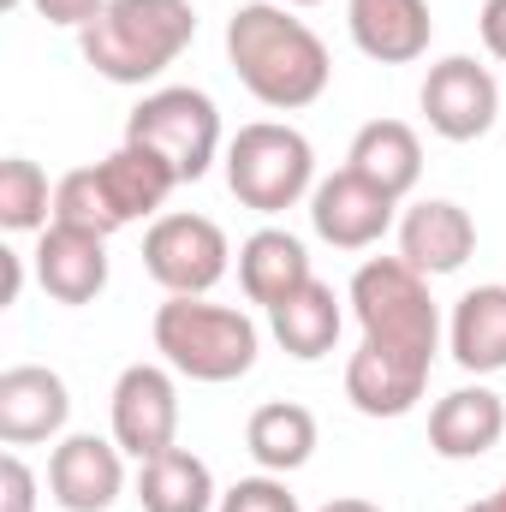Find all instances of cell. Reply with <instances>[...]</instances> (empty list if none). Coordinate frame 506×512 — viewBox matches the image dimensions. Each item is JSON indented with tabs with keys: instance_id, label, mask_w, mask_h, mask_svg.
Instances as JSON below:
<instances>
[{
	"instance_id": "cell-1",
	"label": "cell",
	"mask_w": 506,
	"mask_h": 512,
	"mask_svg": "<svg viewBox=\"0 0 506 512\" xmlns=\"http://www.w3.org/2000/svg\"><path fill=\"white\" fill-rule=\"evenodd\" d=\"M364 346L346 364V399L364 417H405L417 411L435 352H441V310L429 298V274L405 256H370L346 292Z\"/></svg>"
},
{
	"instance_id": "cell-2",
	"label": "cell",
	"mask_w": 506,
	"mask_h": 512,
	"mask_svg": "<svg viewBox=\"0 0 506 512\" xmlns=\"http://www.w3.org/2000/svg\"><path fill=\"white\" fill-rule=\"evenodd\" d=\"M227 60L239 72V84L274 114H298V108L322 102V90L334 78L322 36L304 18H292V6H280V0H245L227 18Z\"/></svg>"
},
{
	"instance_id": "cell-3",
	"label": "cell",
	"mask_w": 506,
	"mask_h": 512,
	"mask_svg": "<svg viewBox=\"0 0 506 512\" xmlns=\"http://www.w3.org/2000/svg\"><path fill=\"white\" fill-rule=\"evenodd\" d=\"M191 36H197L191 0H108L102 18L78 30V48L108 84H149L191 48Z\"/></svg>"
},
{
	"instance_id": "cell-4",
	"label": "cell",
	"mask_w": 506,
	"mask_h": 512,
	"mask_svg": "<svg viewBox=\"0 0 506 512\" xmlns=\"http://www.w3.org/2000/svg\"><path fill=\"white\" fill-rule=\"evenodd\" d=\"M256 322L245 310L209 304V298H167L155 310V352L167 358V370L191 376V382H239L256 370Z\"/></svg>"
},
{
	"instance_id": "cell-5",
	"label": "cell",
	"mask_w": 506,
	"mask_h": 512,
	"mask_svg": "<svg viewBox=\"0 0 506 512\" xmlns=\"http://www.w3.org/2000/svg\"><path fill=\"white\" fill-rule=\"evenodd\" d=\"M227 185L256 215H286L316 191V149L298 126L280 120L239 126V137L227 143Z\"/></svg>"
},
{
	"instance_id": "cell-6",
	"label": "cell",
	"mask_w": 506,
	"mask_h": 512,
	"mask_svg": "<svg viewBox=\"0 0 506 512\" xmlns=\"http://www.w3.org/2000/svg\"><path fill=\"white\" fill-rule=\"evenodd\" d=\"M126 143H149L179 173V185H197L221 155V108L191 84L149 90L126 114Z\"/></svg>"
},
{
	"instance_id": "cell-7",
	"label": "cell",
	"mask_w": 506,
	"mask_h": 512,
	"mask_svg": "<svg viewBox=\"0 0 506 512\" xmlns=\"http://www.w3.org/2000/svg\"><path fill=\"white\" fill-rule=\"evenodd\" d=\"M233 245L209 215H155L143 233V268L167 298H209L227 280Z\"/></svg>"
},
{
	"instance_id": "cell-8",
	"label": "cell",
	"mask_w": 506,
	"mask_h": 512,
	"mask_svg": "<svg viewBox=\"0 0 506 512\" xmlns=\"http://www.w3.org/2000/svg\"><path fill=\"white\" fill-rule=\"evenodd\" d=\"M417 102H423L429 131L447 137V143H477V137H489L495 120H501V84H495V72L477 66L471 54L435 60Z\"/></svg>"
},
{
	"instance_id": "cell-9",
	"label": "cell",
	"mask_w": 506,
	"mask_h": 512,
	"mask_svg": "<svg viewBox=\"0 0 506 512\" xmlns=\"http://www.w3.org/2000/svg\"><path fill=\"white\" fill-rule=\"evenodd\" d=\"M114 441L126 447V459H155L167 447H179V387L173 370L161 364H126L114 382Z\"/></svg>"
},
{
	"instance_id": "cell-10",
	"label": "cell",
	"mask_w": 506,
	"mask_h": 512,
	"mask_svg": "<svg viewBox=\"0 0 506 512\" xmlns=\"http://www.w3.org/2000/svg\"><path fill=\"white\" fill-rule=\"evenodd\" d=\"M393 209H399V197H387L381 185H370L352 167H340L334 179H322L310 191V227L334 251H370L381 233L393 227Z\"/></svg>"
},
{
	"instance_id": "cell-11",
	"label": "cell",
	"mask_w": 506,
	"mask_h": 512,
	"mask_svg": "<svg viewBox=\"0 0 506 512\" xmlns=\"http://www.w3.org/2000/svg\"><path fill=\"white\" fill-rule=\"evenodd\" d=\"M126 495V447L102 435H66L48 459V501L60 512H108Z\"/></svg>"
},
{
	"instance_id": "cell-12",
	"label": "cell",
	"mask_w": 506,
	"mask_h": 512,
	"mask_svg": "<svg viewBox=\"0 0 506 512\" xmlns=\"http://www.w3.org/2000/svg\"><path fill=\"white\" fill-rule=\"evenodd\" d=\"M36 286L54 298V304H96L108 292V239L102 233H84V227H42V245H36Z\"/></svg>"
},
{
	"instance_id": "cell-13",
	"label": "cell",
	"mask_w": 506,
	"mask_h": 512,
	"mask_svg": "<svg viewBox=\"0 0 506 512\" xmlns=\"http://www.w3.org/2000/svg\"><path fill=\"white\" fill-rule=\"evenodd\" d=\"M72 417V393L54 370L42 364H12L0 376V441L6 447H36V441H60Z\"/></svg>"
},
{
	"instance_id": "cell-14",
	"label": "cell",
	"mask_w": 506,
	"mask_h": 512,
	"mask_svg": "<svg viewBox=\"0 0 506 512\" xmlns=\"http://www.w3.org/2000/svg\"><path fill=\"white\" fill-rule=\"evenodd\" d=\"M477 251V221L453 197H423L399 215V256L417 274H459Z\"/></svg>"
},
{
	"instance_id": "cell-15",
	"label": "cell",
	"mask_w": 506,
	"mask_h": 512,
	"mask_svg": "<svg viewBox=\"0 0 506 512\" xmlns=\"http://www.w3.org/2000/svg\"><path fill=\"white\" fill-rule=\"evenodd\" d=\"M346 24L358 54H370L376 66H411L429 54L435 18L429 0H346Z\"/></svg>"
},
{
	"instance_id": "cell-16",
	"label": "cell",
	"mask_w": 506,
	"mask_h": 512,
	"mask_svg": "<svg viewBox=\"0 0 506 512\" xmlns=\"http://www.w3.org/2000/svg\"><path fill=\"white\" fill-rule=\"evenodd\" d=\"M501 435H506V399L483 382L441 393L435 411H429V447H435L441 459H453V465L495 453Z\"/></svg>"
},
{
	"instance_id": "cell-17",
	"label": "cell",
	"mask_w": 506,
	"mask_h": 512,
	"mask_svg": "<svg viewBox=\"0 0 506 512\" xmlns=\"http://www.w3.org/2000/svg\"><path fill=\"white\" fill-rule=\"evenodd\" d=\"M447 352L465 376H501L506 370V286H471L453 304Z\"/></svg>"
},
{
	"instance_id": "cell-18",
	"label": "cell",
	"mask_w": 506,
	"mask_h": 512,
	"mask_svg": "<svg viewBox=\"0 0 506 512\" xmlns=\"http://www.w3.org/2000/svg\"><path fill=\"white\" fill-rule=\"evenodd\" d=\"M316 274H310V251H304V239H292L286 227H262L251 233L245 245H239V286H245V298L262 304V310H274V304H286L298 286H310Z\"/></svg>"
},
{
	"instance_id": "cell-19",
	"label": "cell",
	"mask_w": 506,
	"mask_h": 512,
	"mask_svg": "<svg viewBox=\"0 0 506 512\" xmlns=\"http://www.w3.org/2000/svg\"><path fill=\"white\" fill-rule=\"evenodd\" d=\"M268 328H274V340H280L286 358L316 364V358L334 352V340H340V328H346V310H340V298H334L328 280H310V286H298L286 304L268 310Z\"/></svg>"
},
{
	"instance_id": "cell-20",
	"label": "cell",
	"mask_w": 506,
	"mask_h": 512,
	"mask_svg": "<svg viewBox=\"0 0 506 512\" xmlns=\"http://www.w3.org/2000/svg\"><path fill=\"white\" fill-rule=\"evenodd\" d=\"M245 453H251L268 477L304 471L310 453H316V417H310V405H298V399L256 405L251 423H245Z\"/></svg>"
},
{
	"instance_id": "cell-21",
	"label": "cell",
	"mask_w": 506,
	"mask_h": 512,
	"mask_svg": "<svg viewBox=\"0 0 506 512\" xmlns=\"http://www.w3.org/2000/svg\"><path fill=\"white\" fill-rule=\"evenodd\" d=\"M96 173H102V185H108V197H114V209H120L126 227L143 221V215H155L179 191V173L149 143H120L108 161H96Z\"/></svg>"
},
{
	"instance_id": "cell-22",
	"label": "cell",
	"mask_w": 506,
	"mask_h": 512,
	"mask_svg": "<svg viewBox=\"0 0 506 512\" xmlns=\"http://www.w3.org/2000/svg\"><path fill=\"white\" fill-rule=\"evenodd\" d=\"M137 501H143V512H215L221 507L215 477H209V465L191 447H167V453L143 459Z\"/></svg>"
},
{
	"instance_id": "cell-23",
	"label": "cell",
	"mask_w": 506,
	"mask_h": 512,
	"mask_svg": "<svg viewBox=\"0 0 506 512\" xmlns=\"http://www.w3.org/2000/svg\"><path fill=\"white\" fill-rule=\"evenodd\" d=\"M346 167L364 173L370 185H381L387 197H405L423 179V143H417V131L405 126V120H370L352 137Z\"/></svg>"
},
{
	"instance_id": "cell-24",
	"label": "cell",
	"mask_w": 506,
	"mask_h": 512,
	"mask_svg": "<svg viewBox=\"0 0 506 512\" xmlns=\"http://www.w3.org/2000/svg\"><path fill=\"white\" fill-rule=\"evenodd\" d=\"M0 227L6 233L54 227V191H48V173L30 155H6L0 161Z\"/></svg>"
},
{
	"instance_id": "cell-25",
	"label": "cell",
	"mask_w": 506,
	"mask_h": 512,
	"mask_svg": "<svg viewBox=\"0 0 506 512\" xmlns=\"http://www.w3.org/2000/svg\"><path fill=\"white\" fill-rule=\"evenodd\" d=\"M54 221H60V227H84V233H102V239H114V233L126 227L96 167H72V173L54 185Z\"/></svg>"
},
{
	"instance_id": "cell-26",
	"label": "cell",
	"mask_w": 506,
	"mask_h": 512,
	"mask_svg": "<svg viewBox=\"0 0 506 512\" xmlns=\"http://www.w3.org/2000/svg\"><path fill=\"white\" fill-rule=\"evenodd\" d=\"M215 512H298V495L280 483V477H239L227 495H221V507Z\"/></svg>"
},
{
	"instance_id": "cell-27",
	"label": "cell",
	"mask_w": 506,
	"mask_h": 512,
	"mask_svg": "<svg viewBox=\"0 0 506 512\" xmlns=\"http://www.w3.org/2000/svg\"><path fill=\"white\" fill-rule=\"evenodd\" d=\"M0 512H36V477L18 453L0 459Z\"/></svg>"
},
{
	"instance_id": "cell-28",
	"label": "cell",
	"mask_w": 506,
	"mask_h": 512,
	"mask_svg": "<svg viewBox=\"0 0 506 512\" xmlns=\"http://www.w3.org/2000/svg\"><path fill=\"white\" fill-rule=\"evenodd\" d=\"M48 24H66V30H84V24H96L102 18V6L108 0H30Z\"/></svg>"
},
{
	"instance_id": "cell-29",
	"label": "cell",
	"mask_w": 506,
	"mask_h": 512,
	"mask_svg": "<svg viewBox=\"0 0 506 512\" xmlns=\"http://www.w3.org/2000/svg\"><path fill=\"white\" fill-rule=\"evenodd\" d=\"M477 24H483V48L506 66V0H483V18Z\"/></svg>"
},
{
	"instance_id": "cell-30",
	"label": "cell",
	"mask_w": 506,
	"mask_h": 512,
	"mask_svg": "<svg viewBox=\"0 0 506 512\" xmlns=\"http://www.w3.org/2000/svg\"><path fill=\"white\" fill-rule=\"evenodd\" d=\"M18 286H24V256L0 251V304H18Z\"/></svg>"
},
{
	"instance_id": "cell-31",
	"label": "cell",
	"mask_w": 506,
	"mask_h": 512,
	"mask_svg": "<svg viewBox=\"0 0 506 512\" xmlns=\"http://www.w3.org/2000/svg\"><path fill=\"white\" fill-rule=\"evenodd\" d=\"M322 512H381L376 501H364V495H340V501H328Z\"/></svg>"
},
{
	"instance_id": "cell-32",
	"label": "cell",
	"mask_w": 506,
	"mask_h": 512,
	"mask_svg": "<svg viewBox=\"0 0 506 512\" xmlns=\"http://www.w3.org/2000/svg\"><path fill=\"white\" fill-rule=\"evenodd\" d=\"M465 512H506V483L495 489V495H483V501H471Z\"/></svg>"
},
{
	"instance_id": "cell-33",
	"label": "cell",
	"mask_w": 506,
	"mask_h": 512,
	"mask_svg": "<svg viewBox=\"0 0 506 512\" xmlns=\"http://www.w3.org/2000/svg\"><path fill=\"white\" fill-rule=\"evenodd\" d=\"M280 6H322V0H280Z\"/></svg>"
},
{
	"instance_id": "cell-34",
	"label": "cell",
	"mask_w": 506,
	"mask_h": 512,
	"mask_svg": "<svg viewBox=\"0 0 506 512\" xmlns=\"http://www.w3.org/2000/svg\"><path fill=\"white\" fill-rule=\"evenodd\" d=\"M0 6H6V12H12V6H24V0H0Z\"/></svg>"
}]
</instances>
